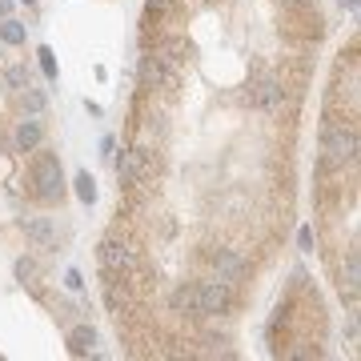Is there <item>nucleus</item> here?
Listing matches in <instances>:
<instances>
[{"mask_svg":"<svg viewBox=\"0 0 361 361\" xmlns=\"http://www.w3.org/2000/svg\"><path fill=\"white\" fill-rule=\"evenodd\" d=\"M65 285H68V289H84V277L77 273V269H68V273H65Z\"/></svg>","mask_w":361,"mask_h":361,"instance_id":"nucleus-21","label":"nucleus"},{"mask_svg":"<svg viewBox=\"0 0 361 361\" xmlns=\"http://www.w3.org/2000/svg\"><path fill=\"white\" fill-rule=\"evenodd\" d=\"M36 56H40V68H45V77H49V81H56V56H52V49H40Z\"/></svg>","mask_w":361,"mask_h":361,"instance_id":"nucleus-19","label":"nucleus"},{"mask_svg":"<svg viewBox=\"0 0 361 361\" xmlns=\"http://www.w3.org/2000/svg\"><path fill=\"white\" fill-rule=\"evenodd\" d=\"M33 189H36V197H40V201H56V197H61L65 180H61V157H56V153L36 157V164H33Z\"/></svg>","mask_w":361,"mask_h":361,"instance_id":"nucleus-2","label":"nucleus"},{"mask_svg":"<svg viewBox=\"0 0 361 361\" xmlns=\"http://www.w3.org/2000/svg\"><path fill=\"white\" fill-rule=\"evenodd\" d=\"M24 237H29L33 245H40V249L56 245V229H52L49 217H29V221H24Z\"/></svg>","mask_w":361,"mask_h":361,"instance_id":"nucleus-6","label":"nucleus"},{"mask_svg":"<svg viewBox=\"0 0 361 361\" xmlns=\"http://www.w3.org/2000/svg\"><path fill=\"white\" fill-rule=\"evenodd\" d=\"M253 105H257V109H277L281 105V81L265 77V81L253 89Z\"/></svg>","mask_w":361,"mask_h":361,"instance_id":"nucleus-11","label":"nucleus"},{"mask_svg":"<svg viewBox=\"0 0 361 361\" xmlns=\"http://www.w3.org/2000/svg\"><path fill=\"white\" fill-rule=\"evenodd\" d=\"M157 56H161L164 68H173V72L180 77V65H185V56H189V45H185V40H169V45H164Z\"/></svg>","mask_w":361,"mask_h":361,"instance_id":"nucleus-12","label":"nucleus"},{"mask_svg":"<svg viewBox=\"0 0 361 361\" xmlns=\"http://www.w3.org/2000/svg\"><path fill=\"white\" fill-rule=\"evenodd\" d=\"M13 13V0H0V17H8Z\"/></svg>","mask_w":361,"mask_h":361,"instance_id":"nucleus-24","label":"nucleus"},{"mask_svg":"<svg viewBox=\"0 0 361 361\" xmlns=\"http://www.w3.org/2000/svg\"><path fill=\"white\" fill-rule=\"evenodd\" d=\"M358 161V132L341 125V121H325L321 125V164L325 169H345Z\"/></svg>","mask_w":361,"mask_h":361,"instance_id":"nucleus-1","label":"nucleus"},{"mask_svg":"<svg viewBox=\"0 0 361 361\" xmlns=\"http://www.w3.org/2000/svg\"><path fill=\"white\" fill-rule=\"evenodd\" d=\"M229 305H233V281L217 277V281L197 285V313L217 317V313H229Z\"/></svg>","mask_w":361,"mask_h":361,"instance_id":"nucleus-3","label":"nucleus"},{"mask_svg":"<svg viewBox=\"0 0 361 361\" xmlns=\"http://www.w3.org/2000/svg\"><path fill=\"white\" fill-rule=\"evenodd\" d=\"M40 141H45V129H40L36 121H20V125H17V137H13V145H17L20 153H33Z\"/></svg>","mask_w":361,"mask_h":361,"instance_id":"nucleus-10","label":"nucleus"},{"mask_svg":"<svg viewBox=\"0 0 361 361\" xmlns=\"http://www.w3.org/2000/svg\"><path fill=\"white\" fill-rule=\"evenodd\" d=\"M297 245H301V249H313V229H309V225L297 233Z\"/></svg>","mask_w":361,"mask_h":361,"instance_id":"nucleus-22","label":"nucleus"},{"mask_svg":"<svg viewBox=\"0 0 361 361\" xmlns=\"http://www.w3.org/2000/svg\"><path fill=\"white\" fill-rule=\"evenodd\" d=\"M93 345H97V329L93 325H77L68 333V353H72V358H89Z\"/></svg>","mask_w":361,"mask_h":361,"instance_id":"nucleus-9","label":"nucleus"},{"mask_svg":"<svg viewBox=\"0 0 361 361\" xmlns=\"http://www.w3.org/2000/svg\"><path fill=\"white\" fill-rule=\"evenodd\" d=\"M100 265H105V273H129L132 265H137V249L129 241H121V237H105L100 241Z\"/></svg>","mask_w":361,"mask_h":361,"instance_id":"nucleus-4","label":"nucleus"},{"mask_svg":"<svg viewBox=\"0 0 361 361\" xmlns=\"http://www.w3.org/2000/svg\"><path fill=\"white\" fill-rule=\"evenodd\" d=\"M20 97H24V109H29V113H40V109L49 105V97H45L40 89H33V84H29V89H20Z\"/></svg>","mask_w":361,"mask_h":361,"instance_id":"nucleus-17","label":"nucleus"},{"mask_svg":"<svg viewBox=\"0 0 361 361\" xmlns=\"http://www.w3.org/2000/svg\"><path fill=\"white\" fill-rule=\"evenodd\" d=\"M358 285H361V269H358V253H349L341 265V273H337V289L341 297H349V305L358 301Z\"/></svg>","mask_w":361,"mask_h":361,"instance_id":"nucleus-7","label":"nucleus"},{"mask_svg":"<svg viewBox=\"0 0 361 361\" xmlns=\"http://www.w3.org/2000/svg\"><path fill=\"white\" fill-rule=\"evenodd\" d=\"M213 269H217V277H225V281L245 277V261H241L237 253H229V249H217L213 253Z\"/></svg>","mask_w":361,"mask_h":361,"instance_id":"nucleus-8","label":"nucleus"},{"mask_svg":"<svg viewBox=\"0 0 361 361\" xmlns=\"http://www.w3.org/2000/svg\"><path fill=\"white\" fill-rule=\"evenodd\" d=\"M164 4H169V0H148V17H153V13H161Z\"/></svg>","mask_w":361,"mask_h":361,"instance_id":"nucleus-23","label":"nucleus"},{"mask_svg":"<svg viewBox=\"0 0 361 361\" xmlns=\"http://www.w3.org/2000/svg\"><path fill=\"white\" fill-rule=\"evenodd\" d=\"M105 293H109V305H113V309H125V305H129V293H125V285H116V273H109V289H105Z\"/></svg>","mask_w":361,"mask_h":361,"instance_id":"nucleus-16","label":"nucleus"},{"mask_svg":"<svg viewBox=\"0 0 361 361\" xmlns=\"http://www.w3.org/2000/svg\"><path fill=\"white\" fill-rule=\"evenodd\" d=\"M4 84H8V89H29V72H24V68H8V72H4Z\"/></svg>","mask_w":361,"mask_h":361,"instance_id":"nucleus-18","label":"nucleus"},{"mask_svg":"<svg viewBox=\"0 0 361 361\" xmlns=\"http://www.w3.org/2000/svg\"><path fill=\"white\" fill-rule=\"evenodd\" d=\"M169 305L177 313H197V285H177L173 297H169Z\"/></svg>","mask_w":361,"mask_h":361,"instance_id":"nucleus-13","label":"nucleus"},{"mask_svg":"<svg viewBox=\"0 0 361 361\" xmlns=\"http://www.w3.org/2000/svg\"><path fill=\"white\" fill-rule=\"evenodd\" d=\"M141 81H145L148 89L173 93V89H177V72H173V68H164V65H161V56L153 52V56H145V61H141Z\"/></svg>","mask_w":361,"mask_h":361,"instance_id":"nucleus-5","label":"nucleus"},{"mask_svg":"<svg viewBox=\"0 0 361 361\" xmlns=\"http://www.w3.org/2000/svg\"><path fill=\"white\" fill-rule=\"evenodd\" d=\"M285 4H305V0H285Z\"/></svg>","mask_w":361,"mask_h":361,"instance_id":"nucleus-25","label":"nucleus"},{"mask_svg":"<svg viewBox=\"0 0 361 361\" xmlns=\"http://www.w3.org/2000/svg\"><path fill=\"white\" fill-rule=\"evenodd\" d=\"M72 185H77V197H81L84 205H93V201H97V180L89 177V173H77Z\"/></svg>","mask_w":361,"mask_h":361,"instance_id":"nucleus-15","label":"nucleus"},{"mask_svg":"<svg viewBox=\"0 0 361 361\" xmlns=\"http://www.w3.org/2000/svg\"><path fill=\"white\" fill-rule=\"evenodd\" d=\"M17 277H20V281H33V277H36V265L20 257V261H17Z\"/></svg>","mask_w":361,"mask_h":361,"instance_id":"nucleus-20","label":"nucleus"},{"mask_svg":"<svg viewBox=\"0 0 361 361\" xmlns=\"http://www.w3.org/2000/svg\"><path fill=\"white\" fill-rule=\"evenodd\" d=\"M24 24H20V20H13V17H0V40H4V45H24Z\"/></svg>","mask_w":361,"mask_h":361,"instance_id":"nucleus-14","label":"nucleus"}]
</instances>
